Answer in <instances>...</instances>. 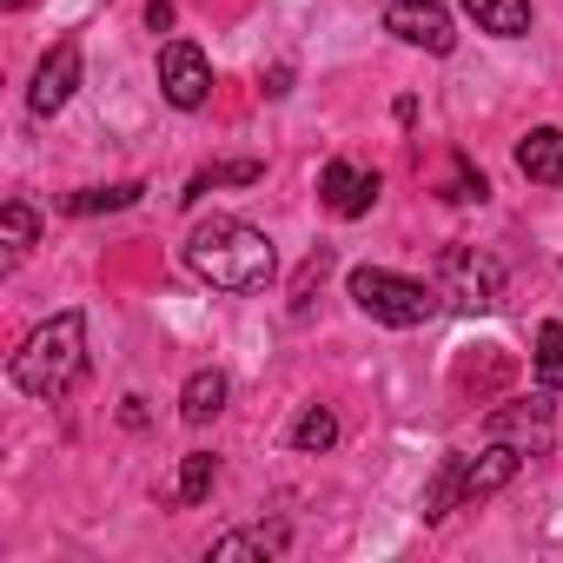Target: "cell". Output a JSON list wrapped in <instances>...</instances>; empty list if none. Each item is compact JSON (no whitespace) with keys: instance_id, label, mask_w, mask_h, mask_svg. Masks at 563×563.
Segmentation results:
<instances>
[{"instance_id":"6da1fadb","label":"cell","mask_w":563,"mask_h":563,"mask_svg":"<svg viewBox=\"0 0 563 563\" xmlns=\"http://www.w3.org/2000/svg\"><path fill=\"white\" fill-rule=\"evenodd\" d=\"M186 272L206 278L212 292H258L265 278L278 272V252H272V239L258 225L212 212V219H199L186 232Z\"/></svg>"},{"instance_id":"7a4b0ae2","label":"cell","mask_w":563,"mask_h":563,"mask_svg":"<svg viewBox=\"0 0 563 563\" xmlns=\"http://www.w3.org/2000/svg\"><path fill=\"white\" fill-rule=\"evenodd\" d=\"M80 372H87V319H80V312L41 319V325L21 339V352L8 358V378H14V391H27V398H60V391L80 385Z\"/></svg>"},{"instance_id":"3957f363","label":"cell","mask_w":563,"mask_h":563,"mask_svg":"<svg viewBox=\"0 0 563 563\" xmlns=\"http://www.w3.org/2000/svg\"><path fill=\"white\" fill-rule=\"evenodd\" d=\"M345 292H352V306H358L365 319L398 325V332H411V325L438 319V306H444V292H438V286H424V278H405V272H385V265H352Z\"/></svg>"},{"instance_id":"277c9868","label":"cell","mask_w":563,"mask_h":563,"mask_svg":"<svg viewBox=\"0 0 563 563\" xmlns=\"http://www.w3.org/2000/svg\"><path fill=\"white\" fill-rule=\"evenodd\" d=\"M438 292H444L457 312H490L497 292H504V265L484 258L477 245H444V252H438Z\"/></svg>"},{"instance_id":"5b68a950","label":"cell","mask_w":563,"mask_h":563,"mask_svg":"<svg viewBox=\"0 0 563 563\" xmlns=\"http://www.w3.org/2000/svg\"><path fill=\"white\" fill-rule=\"evenodd\" d=\"M385 34H398L405 47H424V54H451L457 47V21H451L444 0H391Z\"/></svg>"},{"instance_id":"8992f818","label":"cell","mask_w":563,"mask_h":563,"mask_svg":"<svg viewBox=\"0 0 563 563\" xmlns=\"http://www.w3.org/2000/svg\"><path fill=\"white\" fill-rule=\"evenodd\" d=\"M159 93H166V107H179V113L206 107L212 67H206V54H199L192 41H166V47H159Z\"/></svg>"},{"instance_id":"52a82bcc","label":"cell","mask_w":563,"mask_h":563,"mask_svg":"<svg viewBox=\"0 0 563 563\" xmlns=\"http://www.w3.org/2000/svg\"><path fill=\"white\" fill-rule=\"evenodd\" d=\"M74 87H80V41H60V47H47L41 67H34L27 113H34V120H54V113L74 100Z\"/></svg>"},{"instance_id":"ba28073f","label":"cell","mask_w":563,"mask_h":563,"mask_svg":"<svg viewBox=\"0 0 563 563\" xmlns=\"http://www.w3.org/2000/svg\"><path fill=\"white\" fill-rule=\"evenodd\" d=\"M319 199H325L332 219H365V212L378 206V173H365V166H352V159H332V166L319 173Z\"/></svg>"},{"instance_id":"9c48e42d","label":"cell","mask_w":563,"mask_h":563,"mask_svg":"<svg viewBox=\"0 0 563 563\" xmlns=\"http://www.w3.org/2000/svg\"><path fill=\"white\" fill-rule=\"evenodd\" d=\"M517 471H523V451H517V444H490V451L464 457V504H484V497H497V490H504Z\"/></svg>"},{"instance_id":"30bf717a","label":"cell","mask_w":563,"mask_h":563,"mask_svg":"<svg viewBox=\"0 0 563 563\" xmlns=\"http://www.w3.org/2000/svg\"><path fill=\"white\" fill-rule=\"evenodd\" d=\"M517 173L530 186H563V126H530L517 140Z\"/></svg>"},{"instance_id":"8fae6325","label":"cell","mask_w":563,"mask_h":563,"mask_svg":"<svg viewBox=\"0 0 563 563\" xmlns=\"http://www.w3.org/2000/svg\"><path fill=\"white\" fill-rule=\"evenodd\" d=\"M225 398H232V378H225L219 365H206V372L186 378V391H179V418H186V424H212V418L225 411Z\"/></svg>"},{"instance_id":"7c38bea8","label":"cell","mask_w":563,"mask_h":563,"mask_svg":"<svg viewBox=\"0 0 563 563\" xmlns=\"http://www.w3.org/2000/svg\"><path fill=\"white\" fill-rule=\"evenodd\" d=\"M464 14L477 21V34H497V41L530 34V0H464Z\"/></svg>"},{"instance_id":"4fadbf2b","label":"cell","mask_w":563,"mask_h":563,"mask_svg":"<svg viewBox=\"0 0 563 563\" xmlns=\"http://www.w3.org/2000/svg\"><path fill=\"white\" fill-rule=\"evenodd\" d=\"M140 179H120V186H87V192H67L60 199V212H74V219H93V212H126V206H140Z\"/></svg>"},{"instance_id":"5bb4252c","label":"cell","mask_w":563,"mask_h":563,"mask_svg":"<svg viewBox=\"0 0 563 563\" xmlns=\"http://www.w3.org/2000/svg\"><path fill=\"white\" fill-rule=\"evenodd\" d=\"M41 239V212L27 199H8V212H0V245H8V265H21Z\"/></svg>"},{"instance_id":"9a60e30c","label":"cell","mask_w":563,"mask_h":563,"mask_svg":"<svg viewBox=\"0 0 563 563\" xmlns=\"http://www.w3.org/2000/svg\"><path fill=\"white\" fill-rule=\"evenodd\" d=\"M258 179H265V159H225V166H206V173H192L186 206H199L212 186H258Z\"/></svg>"},{"instance_id":"2e32d148","label":"cell","mask_w":563,"mask_h":563,"mask_svg":"<svg viewBox=\"0 0 563 563\" xmlns=\"http://www.w3.org/2000/svg\"><path fill=\"white\" fill-rule=\"evenodd\" d=\"M339 444V418L325 411V405H306L299 411V424H292V451H306V457H325Z\"/></svg>"},{"instance_id":"e0dca14e","label":"cell","mask_w":563,"mask_h":563,"mask_svg":"<svg viewBox=\"0 0 563 563\" xmlns=\"http://www.w3.org/2000/svg\"><path fill=\"white\" fill-rule=\"evenodd\" d=\"M510 431H550V391L517 398L510 411H490V438H510Z\"/></svg>"},{"instance_id":"ac0fdd59","label":"cell","mask_w":563,"mask_h":563,"mask_svg":"<svg viewBox=\"0 0 563 563\" xmlns=\"http://www.w3.org/2000/svg\"><path fill=\"white\" fill-rule=\"evenodd\" d=\"M212 484H219V457H212V451H186V457H179V490H173V497H179V504H206Z\"/></svg>"},{"instance_id":"d6986e66","label":"cell","mask_w":563,"mask_h":563,"mask_svg":"<svg viewBox=\"0 0 563 563\" xmlns=\"http://www.w3.org/2000/svg\"><path fill=\"white\" fill-rule=\"evenodd\" d=\"M451 504H464V457H444L438 464V484L424 490V523H438Z\"/></svg>"},{"instance_id":"ffe728a7","label":"cell","mask_w":563,"mask_h":563,"mask_svg":"<svg viewBox=\"0 0 563 563\" xmlns=\"http://www.w3.org/2000/svg\"><path fill=\"white\" fill-rule=\"evenodd\" d=\"M537 378H543V391H563V325L556 319L537 332Z\"/></svg>"},{"instance_id":"44dd1931","label":"cell","mask_w":563,"mask_h":563,"mask_svg":"<svg viewBox=\"0 0 563 563\" xmlns=\"http://www.w3.org/2000/svg\"><path fill=\"white\" fill-rule=\"evenodd\" d=\"M451 166H457V173H451V186H444V199H451V206H484V199H490V186H484V173H471V159H464V153H457Z\"/></svg>"},{"instance_id":"7402d4cb","label":"cell","mask_w":563,"mask_h":563,"mask_svg":"<svg viewBox=\"0 0 563 563\" xmlns=\"http://www.w3.org/2000/svg\"><path fill=\"white\" fill-rule=\"evenodd\" d=\"M239 556H258V563H265V556H272V537H245V530H239V537H219V543H212V563H239Z\"/></svg>"},{"instance_id":"603a6c76","label":"cell","mask_w":563,"mask_h":563,"mask_svg":"<svg viewBox=\"0 0 563 563\" xmlns=\"http://www.w3.org/2000/svg\"><path fill=\"white\" fill-rule=\"evenodd\" d=\"M325 272H332V252L319 245V252L306 258V272H299V286H292V312H306V306H312V286H319V278H325Z\"/></svg>"},{"instance_id":"cb8c5ba5","label":"cell","mask_w":563,"mask_h":563,"mask_svg":"<svg viewBox=\"0 0 563 563\" xmlns=\"http://www.w3.org/2000/svg\"><path fill=\"white\" fill-rule=\"evenodd\" d=\"M146 27H153V34L173 27V0H153V8H146Z\"/></svg>"},{"instance_id":"d4e9b609","label":"cell","mask_w":563,"mask_h":563,"mask_svg":"<svg viewBox=\"0 0 563 563\" xmlns=\"http://www.w3.org/2000/svg\"><path fill=\"white\" fill-rule=\"evenodd\" d=\"M120 424L140 431V424H146V398H126V405H120Z\"/></svg>"},{"instance_id":"484cf974","label":"cell","mask_w":563,"mask_h":563,"mask_svg":"<svg viewBox=\"0 0 563 563\" xmlns=\"http://www.w3.org/2000/svg\"><path fill=\"white\" fill-rule=\"evenodd\" d=\"M265 93H272V100L292 93V67H272V74H265Z\"/></svg>"},{"instance_id":"4316f807","label":"cell","mask_w":563,"mask_h":563,"mask_svg":"<svg viewBox=\"0 0 563 563\" xmlns=\"http://www.w3.org/2000/svg\"><path fill=\"white\" fill-rule=\"evenodd\" d=\"M8 8H27V0H8Z\"/></svg>"}]
</instances>
